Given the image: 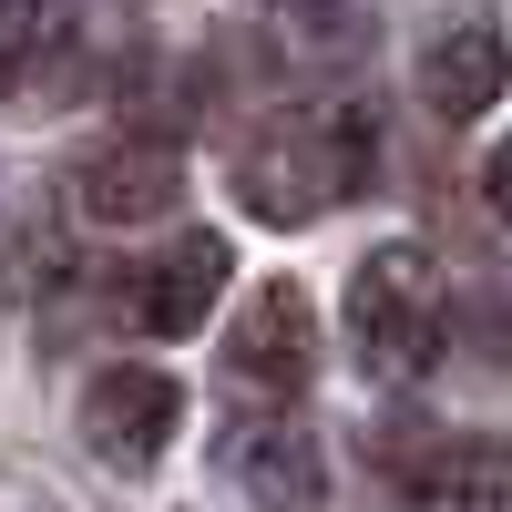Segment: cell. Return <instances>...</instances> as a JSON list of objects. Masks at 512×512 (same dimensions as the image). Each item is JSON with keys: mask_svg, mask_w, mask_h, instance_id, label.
<instances>
[{"mask_svg": "<svg viewBox=\"0 0 512 512\" xmlns=\"http://www.w3.org/2000/svg\"><path fill=\"white\" fill-rule=\"evenodd\" d=\"M369 164H379V144H369L359 103H287L236 144V205L267 226H308L369 185Z\"/></svg>", "mask_w": 512, "mask_h": 512, "instance_id": "1", "label": "cell"}, {"mask_svg": "<svg viewBox=\"0 0 512 512\" xmlns=\"http://www.w3.org/2000/svg\"><path fill=\"white\" fill-rule=\"evenodd\" d=\"M451 338V297H441V267L420 246H379L369 267L349 277V349L369 379H420Z\"/></svg>", "mask_w": 512, "mask_h": 512, "instance_id": "2", "label": "cell"}, {"mask_svg": "<svg viewBox=\"0 0 512 512\" xmlns=\"http://www.w3.org/2000/svg\"><path fill=\"white\" fill-rule=\"evenodd\" d=\"M308 369H318V308L297 277H267L246 297V318L226 328V379H236V400H297Z\"/></svg>", "mask_w": 512, "mask_h": 512, "instance_id": "3", "label": "cell"}, {"mask_svg": "<svg viewBox=\"0 0 512 512\" xmlns=\"http://www.w3.org/2000/svg\"><path fill=\"white\" fill-rule=\"evenodd\" d=\"M216 287H226V236L185 226L164 256H144V267L123 277V328L134 338H195L205 308H216Z\"/></svg>", "mask_w": 512, "mask_h": 512, "instance_id": "4", "label": "cell"}, {"mask_svg": "<svg viewBox=\"0 0 512 512\" xmlns=\"http://www.w3.org/2000/svg\"><path fill=\"white\" fill-rule=\"evenodd\" d=\"M185 420V390L164 369H103L93 390H82V441H93L113 472H154L164 441H175Z\"/></svg>", "mask_w": 512, "mask_h": 512, "instance_id": "5", "label": "cell"}, {"mask_svg": "<svg viewBox=\"0 0 512 512\" xmlns=\"http://www.w3.org/2000/svg\"><path fill=\"white\" fill-rule=\"evenodd\" d=\"M175 195H185V164H175V144H154V134H113V144H93L72 164V205L103 216V226H144Z\"/></svg>", "mask_w": 512, "mask_h": 512, "instance_id": "6", "label": "cell"}, {"mask_svg": "<svg viewBox=\"0 0 512 512\" xmlns=\"http://www.w3.org/2000/svg\"><path fill=\"white\" fill-rule=\"evenodd\" d=\"M226 482L256 512H328V461L297 420H236L226 431Z\"/></svg>", "mask_w": 512, "mask_h": 512, "instance_id": "7", "label": "cell"}, {"mask_svg": "<svg viewBox=\"0 0 512 512\" xmlns=\"http://www.w3.org/2000/svg\"><path fill=\"white\" fill-rule=\"evenodd\" d=\"M400 512H512V441H431L400 461Z\"/></svg>", "mask_w": 512, "mask_h": 512, "instance_id": "8", "label": "cell"}, {"mask_svg": "<svg viewBox=\"0 0 512 512\" xmlns=\"http://www.w3.org/2000/svg\"><path fill=\"white\" fill-rule=\"evenodd\" d=\"M502 82H512V52H502V31L472 21V31H441L431 52H420V93H431L441 123H472L502 103Z\"/></svg>", "mask_w": 512, "mask_h": 512, "instance_id": "9", "label": "cell"}, {"mask_svg": "<svg viewBox=\"0 0 512 512\" xmlns=\"http://www.w3.org/2000/svg\"><path fill=\"white\" fill-rule=\"evenodd\" d=\"M482 195H492V216L512 226V144H492V164H482Z\"/></svg>", "mask_w": 512, "mask_h": 512, "instance_id": "10", "label": "cell"}]
</instances>
